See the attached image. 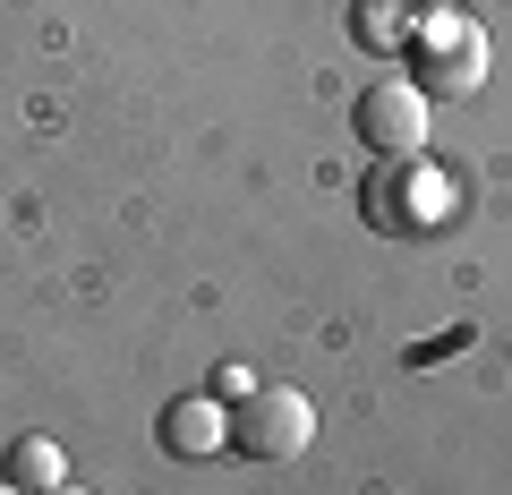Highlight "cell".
<instances>
[{
	"mask_svg": "<svg viewBox=\"0 0 512 495\" xmlns=\"http://www.w3.org/2000/svg\"><path fill=\"white\" fill-rule=\"evenodd\" d=\"M487 86V35L478 26H427L419 43V94H478Z\"/></svg>",
	"mask_w": 512,
	"mask_h": 495,
	"instance_id": "4",
	"label": "cell"
},
{
	"mask_svg": "<svg viewBox=\"0 0 512 495\" xmlns=\"http://www.w3.org/2000/svg\"><path fill=\"white\" fill-rule=\"evenodd\" d=\"M43 495H86V487H43Z\"/></svg>",
	"mask_w": 512,
	"mask_h": 495,
	"instance_id": "8",
	"label": "cell"
},
{
	"mask_svg": "<svg viewBox=\"0 0 512 495\" xmlns=\"http://www.w3.org/2000/svg\"><path fill=\"white\" fill-rule=\"evenodd\" d=\"M9 478H18V487H60V444L52 436H26V444H9Z\"/></svg>",
	"mask_w": 512,
	"mask_h": 495,
	"instance_id": "7",
	"label": "cell"
},
{
	"mask_svg": "<svg viewBox=\"0 0 512 495\" xmlns=\"http://www.w3.org/2000/svg\"><path fill=\"white\" fill-rule=\"evenodd\" d=\"M359 137L384 163H410V154L427 146V94L410 86V77H376V86L359 94Z\"/></svg>",
	"mask_w": 512,
	"mask_h": 495,
	"instance_id": "2",
	"label": "cell"
},
{
	"mask_svg": "<svg viewBox=\"0 0 512 495\" xmlns=\"http://www.w3.org/2000/svg\"><path fill=\"white\" fill-rule=\"evenodd\" d=\"M0 495H18V487H0Z\"/></svg>",
	"mask_w": 512,
	"mask_h": 495,
	"instance_id": "9",
	"label": "cell"
},
{
	"mask_svg": "<svg viewBox=\"0 0 512 495\" xmlns=\"http://www.w3.org/2000/svg\"><path fill=\"white\" fill-rule=\"evenodd\" d=\"M222 436V419H214V402H171L163 410V444H171V453H205V444H214Z\"/></svg>",
	"mask_w": 512,
	"mask_h": 495,
	"instance_id": "6",
	"label": "cell"
},
{
	"mask_svg": "<svg viewBox=\"0 0 512 495\" xmlns=\"http://www.w3.org/2000/svg\"><path fill=\"white\" fill-rule=\"evenodd\" d=\"M436 197H444V180H436V171L376 163V171H367V197H359V214L376 222V231H427V222H436Z\"/></svg>",
	"mask_w": 512,
	"mask_h": 495,
	"instance_id": "3",
	"label": "cell"
},
{
	"mask_svg": "<svg viewBox=\"0 0 512 495\" xmlns=\"http://www.w3.org/2000/svg\"><path fill=\"white\" fill-rule=\"evenodd\" d=\"M231 444L256 453V461H299L316 444V402L291 393V385H248L239 410H231Z\"/></svg>",
	"mask_w": 512,
	"mask_h": 495,
	"instance_id": "1",
	"label": "cell"
},
{
	"mask_svg": "<svg viewBox=\"0 0 512 495\" xmlns=\"http://www.w3.org/2000/svg\"><path fill=\"white\" fill-rule=\"evenodd\" d=\"M402 26H410L402 0H359V9H350V35H359V52H402Z\"/></svg>",
	"mask_w": 512,
	"mask_h": 495,
	"instance_id": "5",
	"label": "cell"
}]
</instances>
